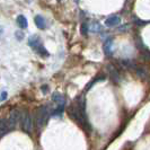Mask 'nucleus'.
<instances>
[{
  "mask_svg": "<svg viewBox=\"0 0 150 150\" xmlns=\"http://www.w3.org/2000/svg\"><path fill=\"white\" fill-rule=\"evenodd\" d=\"M49 116H50V108L49 106H41L36 111L35 114V121H36V124H38V128H42L46 124V122L49 120Z\"/></svg>",
  "mask_w": 150,
  "mask_h": 150,
  "instance_id": "1",
  "label": "nucleus"
},
{
  "mask_svg": "<svg viewBox=\"0 0 150 150\" xmlns=\"http://www.w3.org/2000/svg\"><path fill=\"white\" fill-rule=\"evenodd\" d=\"M21 125L25 132H32L33 130V121L28 112H23L21 115Z\"/></svg>",
  "mask_w": 150,
  "mask_h": 150,
  "instance_id": "2",
  "label": "nucleus"
},
{
  "mask_svg": "<svg viewBox=\"0 0 150 150\" xmlns=\"http://www.w3.org/2000/svg\"><path fill=\"white\" fill-rule=\"evenodd\" d=\"M21 115H22V113L19 112L18 110H13V111H11L10 115H9V119H8V122H9L10 128L11 129L15 128L16 123L21 120Z\"/></svg>",
  "mask_w": 150,
  "mask_h": 150,
  "instance_id": "3",
  "label": "nucleus"
},
{
  "mask_svg": "<svg viewBox=\"0 0 150 150\" xmlns=\"http://www.w3.org/2000/svg\"><path fill=\"white\" fill-rule=\"evenodd\" d=\"M120 23H121L120 16L113 15V16H110L108 18H106L105 25L107 26V27H115V26H117Z\"/></svg>",
  "mask_w": 150,
  "mask_h": 150,
  "instance_id": "4",
  "label": "nucleus"
},
{
  "mask_svg": "<svg viewBox=\"0 0 150 150\" xmlns=\"http://www.w3.org/2000/svg\"><path fill=\"white\" fill-rule=\"evenodd\" d=\"M10 130H11V128H10V124H9L8 120L1 119L0 120V138L4 137L5 134H7Z\"/></svg>",
  "mask_w": 150,
  "mask_h": 150,
  "instance_id": "5",
  "label": "nucleus"
},
{
  "mask_svg": "<svg viewBox=\"0 0 150 150\" xmlns=\"http://www.w3.org/2000/svg\"><path fill=\"white\" fill-rule=\"evenodd\" d=\"M108 72H110V76H111V79H112L114 83H120V80H121V76H120V72L115 69V67L114 66H108Z\"/></svg>",
  "mask_w": 150,
  "mask_h": 150,
  "instance_id": "6",
  "label": "nucleus"
},
{
  "mask_svg": "<svg viewBox=\"0 0 150 150\" xmlns=\"http://www.w3.org/2000/svg\"><path fill=\"white\" fill-rule=\"evenodd\" d=\"M103 51L107 57H111L113 54V40L112 38H107L105 40L104 44H103Z\"/></svg>",
  "mask_w": 150,
  "mask_h": 150,
  "instance_id": "7",
  "label": "nucleus"
},
{
  "mask_svg": "<svg viewBox=\"0 0 150 150\" xmlns=\"http://www.w3.org/2000/svg\"><path fill=\"white\" fill-rule=\"evenodd\" d=\"M32 49L38 53V54H40L41 57H43V58H46V57H49V55H50L49 52H47V50H46L44 46L42 45V42H41V43H38V45H35V46H34V47H32Z\"/></svg>",
  "mask_w": 150,
  "mask_h": 150,
  "instance_id": "8",
  "label": "nucleus"
},
{
  "mask_svg": "<svg viewBox=\"0 0 150 150\" xmlns=\"http://www.w3.org/2000/svg\"><path fill=\"white\" fill-rule=\"evenodd\" d=\"M16 22H17V25H18V27H21L22 30H25V28H27V26H28L27 19H26V17H25L24 15H18V16H17V18H16Z\"/></svg>",
  "mask_w": 150,
  "mask_h": 150,
  "instance_id": "9",
  "label": "nucleus"
},
{
  "mask_svg": "<svg viewBox=\"0 0 150 150\" xmlns=\"http://www.w3.org/2000/svg\"><path fill=\"white\" fill-rule=\"evenodd\" d=\"M34 23H35L36 27H38L40 30H44L45 27H46V24H45L44 18H43L41 15L35 16V18H34Z\"/></svg>",
  "mask_w": 150,
  "mask_h": 150,
  "instance_id": "10",
  "label": "nucleus"
},
{
  "mask_svg": "<svg viewBox=\"0 0 150 150\" xmlns=\"http://www.w3.org/2000/svg\"><path fill=\"white\" fill-rule=\"evenodd\" d=\"M52 100L55 102L57 104H66V99L63 97V95L60 93H54L52 95Z\"/></svg>",
  "mask_w": 150,
  "mask_h": 150,
  "instance_id": "11",
  "label": "nucleus"
},
{
  "mask_svg": "<svg viewBox=\"0 0 150 150\" xmlns=\"http://www.w3.org/2000/svg\"><path fill=\"white\" fill-rule=\"evenodd\" d=\"M89 30L90 32H93V33H99V32L102 30V26H100V24H99V23L94 22L91 25H90Z\"/></svg>",
  "mask_w": 150,
  "mask_h": 150,
  "instance_id": "12",
  "label": "nucleus"
},
{
  "mask_svg": "<svg viewBox=\"0 0 150 150\" xmlns=\"http://www.w3.org/2000/svg\"><path fill=\"white\" fill-rule=\"evenodd\" d=\"M121 63H122V66H124L125 68H129V69H135V67H137L134 62L131 60H122Z\"/></svg>",
  "mask_w": 150,
  "mask_h": 150,
  "instance_id": "13",
  "label": "nucleus"
},
{
  "mask_svg": "<svg viewBox=\"0 0 150 150\" xmlns=\"http://www.w3.org/2000/svg\"><path fill=\"white\" fill-rule=\"evenodd\" d=\"M135 72H137L138 77H140V78H142V79H144V78L147 77V71H146L143 68H135Z\"/></svg>",
  "mask_w": 150,
  "mask_h": 150,
  "instance_id": "14",
  "label": "nucleus"
},
{
  "mask_svg": "<svg viewBox=\"0 0 150 150\" xmlns=\"http://www.w3.org/2000/svg\"><path fill=\"white\" fill-rule=\"evenodd\" d=\"M80 32H81V34H83V35H85V36H87V35H88V32H89V26H88V24H87V23H83V24H81Z\"/></svg>",
  "mask_w": 150,
  "mask_h": 150,
  "instance_id": "15",
  "label": "nucleus"
},
{
  "mask_svg": "<svg viewBox=\"0 0 150 150\" xmlns=\"http://www.w3.org/2000/svg\"><path fill=\"white\" fill-rule=\"evenodd\" d=\"M15 35H16V38H17V40H19V41H22L23 38H24V34H23L22 32H18V30L15 33Z\"/></svg>",
  "mask_w": 150,
  "mask_h": 150,
  "instance_id": "16",
  "label": "nucleus"
},
{
  "mask_svg": "<svg viewBox=\"0 0 150 150\" xmlns=\"http://www.w3.org/2000/svg\"><path fill=\"white\" fill-rule=\"evenodd\" d=\"M6 97H7V93H6V91H4V93H2V95H1V97H0V100H4Z\"/></svg>",
  "mask_w": 150,
  "mask_h": 150,
  "instance_id": "17",
  "label": "nucleus"
},
{
  "mask_svg": "<svg viewBox=\"0 0 150 150\" xmlns=\"http://www.w3.org/2000/svg\"><path fill=\"white\" fill-rule=\"evenodd\" d=\"M58 1H61V0H58Z\"/></svg>",
  "mask_w": 150,
  "mask_h": 150,
  "instance_id": "18",
  "label": "nucleus"
}]
</instances>
